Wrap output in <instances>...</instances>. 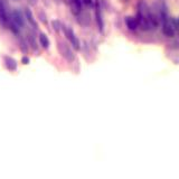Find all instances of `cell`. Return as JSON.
Masks as SVG:
<instances>
[{"label":"cell","instance_id":"6da1fadb","mask_svg":"<svg viewBox=\"0 0 179 179\" xmlns=\"http://www.w3.org/2000/svg\"><path fill=\"white\" fill-rule=\"evenodd\" d=\"M63 29H64V34H65V36L68 38V41H71L72 46L74 47L75 49H80V41L79 39L76 38L75 34H74V31L71 29V28L66 27V26H63Z\"/></svg>","mask_w":179,"mask_h":179},{"label":"cell","instance_id":"7a4b0ae2","mask_svg":"<svg viewBox=\"0 0 179 179\" xmlns=\"http://www.w3.org/2000/svg\"><path fill=\"white\" fill-rule=\"evenodd\" d=\"M58 49H60V54L65 57L67 60L72 62V60H74V54H73V52H72V49L70 48V47H68L65 43H60V44H58Z\"/></svg>","mask_w":179,"mask_h":179},{"label":"cell","instance_id":"3957f363","mask_svg":"<svg viewBox=\"0 0 179 179\" xmlns=\"http://www.w3.org/2000/svg\"><path fill=\"white\" fill-rule=\"evenodd\" d=\"M162 31L167 37H172L175 34V27L171 25V22L169 19L163 18L162 22Z\"/></svg>","mask_w":179,"mask_h":179},{"label":"cell","instance_id":"277c9868","mask_svg":"<svg viewBox=\"0 0 179 179\" xmlns=\"http://www.w3.org/2000/svg\"><path fill=\"white\" fill-rule=\"evenodd\" d=\"M125 24H127V27L129 28L130 30H136L137 27H138V22L134 18L132 17H128L125 19Z\"/></svg>","mask_w":179,"mask_h":179},{"label":"cell","instance_id":"5b68a950","mask_svg":"<svg viewBox=\"0 0 179 179\" xmlns=\"http://www.w3.org/2000/svg\"><path fill=\"white\" fill-rule=\"evenodd\" d=\"M5 62H6L7 68H9L10 71H15L17 68V63L14 58H11V57H5Z\"/></svg>","mask_w":179,"mask_h":179},{"label":"cell","instance_id":"8992f818","mask_svg":"<svg viewBox=\"0 0 179 179\" xmlns=\"http://www.w3.org/2000/svg\"><path fill=\"white\" fill-rule=\"evenodd\" d=\"M25 14H26V17H27L28 22H29V24L33 26L34 28L37 27V22H36L35 18H34L33 14H31V11L29 10V9H26V11H25Z\"/></svg>","mask_w":179,"mask_h":179},{"label":"cell","instance_id":"52a82bcc","mask_svg":"<svg viewBox=\"0 0 179 179\" xmlns=\"http://www.w3.org/2000/svg\"><path fill=\"white\" fill-rule=\"evenodd\" d=\"M39 41H41V45L44 47V48H48L49 41H48V38H47V36L45 35V34H41V36H39Z\"/></svg>","mask_w":179,"mask_h":179},{"label":"cell","instance_id":"ba28073f","mask_svg":"<svg viewBox=\"0 0 179 179\" xmlns=\"http://www.w3.org/2000/svg\"><path fill=\"white\" fill-rule=\"evenodd\" d=\"M96 19H98V24L100 29L103 30V19H102V15H101V10L100 8H99V5H98V8H96Z\"/></svg>","mask_w":179,"mask_h":179},{"label":"cell","instance_id":"9c48e42d","mask_svg":"<svg viewBox=\"0 0 179 179\" xmlns=\"http://www.w3.org/2000/svg\"><path fill=\"white\" fill-rule=\"evenodd\" d=\"M52 25H53V28H54L55 30H58V29H60V27H62V26H60V24L57 22V20H54V22H52Z\"/></svg>","mask_w":179,"mask_h":179},{"label":"cell","instance_id":"30bf717a","mask_svg":"<svg viewBox=\"0 0 179 179\" xmlns=\"http://www.w3.org/2000/svg\"><path fill=\"white\" fill-rule=\"evenodd\" d=\"M83 2H84L85 5H91V3H92V0H83Z\"/></svg>","mask_w":179,"mask_h":179},{"label":"cell","instance_id":"8fae6325","mask_svg":"<svg viewBox=\"0 0 179 179\" xmlns=\"http://www.w3.org/2000/svg\"><path fill=\"white\" fill-rule=\"evenodd\" d=\"M22 62H24V64H27V63L29 62V60L26 58V57H24V58H22Z\"/></svg>","mask_w":179,"mask_h":179},{"label":"cell","instance_id":"7c38bea8","mask_svg":"<svg viewBox=\"0 0 179 179\" xmlns=\"http://www.w3.org/2000/svg\"><path fill=\"white\" fill-rule=\"evenodd\" d=\"M28 1H29L31 5H34V3H36V1H37V0H28Z\"/></svg>","mask_w":179,"mask_h":179}]
</instances>
